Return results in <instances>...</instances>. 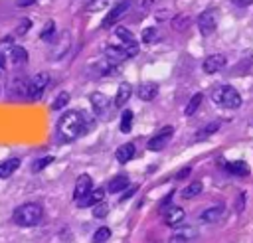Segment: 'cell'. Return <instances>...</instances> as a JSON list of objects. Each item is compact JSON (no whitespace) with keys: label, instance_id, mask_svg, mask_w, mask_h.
<instances>
[{"label":"cell","instance_id":"obj_26","mask_svg":"<svg viewBox=\"0 0 253 243\" xmlns=\"http://www.w3.org/2000/svg\"><path fill=\"white\" fill-rule=\"evenodd\" d=\"M132 128V111H123L121 115V132H130Z\"/></svg>","mask_w":253,"mask_h":243},{"label":"cell","instance_id":"obj_39","mask_svg":"<svg viewBox=\"0 0 253 243\" xmlns=\"http://www.w3.org/2000/svg\"><path fill=\"white\" fill-rule=\"evenodd\" d=\"M4 71H6V59L4 55H0V75H4Z\"/></svg>","mask_w":253,"mask_h":243},{"label":"cell","instance_id":"obj_16","mask_svg":"<svg viewBox=\"0 0 253 243\" xmlns=\"http://www.w3.org/2000/svg\"><path fill=\"white\" fill-rule=\"evenodd\" d=\"M115 156H117V160H119L121 164H126V162L134 156V144H132V142H125V144H121V146L117 148Z\"/></svg>","mask_w":253,"mask_h":243},{"label":"cell","instance_id":"obj_15","mask_svg":"<svg viewBox=\"0 0 253 243\" xmlns=\"http://www.w3.org/2000/svg\"><path fill=\"white\" fill-rule=\"evenodd\" d=\"M10 61H12V65H16V67L26 65V61H28V51H26L22 45H12V49H10Z\"/></svg>","mask_w":253,"mask_h":243},{"label":"cell","instance_id":"obj_6","mask_svg":"<svg viewBox=\"0 0 253 243\" xmlns=\"http://www.w3.org/2000/svg\"><path fill=\"white\" fill-rule=\"evenodd\" d=\"M128 8H130V0H123V2H119L115 8H111V12L105 16V20H103V28H109V26H113L119 18H123L126 12H128Z\"/></svg>","mask_w":253,"mask_h":243},{"label":"cell","instance_id":"obj_23","mask_svg":"<svg viewBox=\"0 0 253 243\" xmlns=\"http://www.w3.org/2000/svg\"><path fill=\"white\" fill-rule=\"evenodd\" d=\"M115 34H117L119 40H123L125 45H136V40H134V36H132L130 30H126V28H117Z\"/></svg>","mask_w":253,"mask_h":243},{"label":"cell","instance_id":"obj_31","mask_svg":"<svg viewBox=\"0 0 253 243\" xmlns=\"http://www.w3.org/2000/svg\"><path fill=\"white\" fill-rule=\"evenodd\" d=\"M53 32H55V22H53V20H49V22H45V26H43V30H42L40 38H42V40H49V38L53 36Z\"/></svg>","mask_w":253,"mask_h":243},{"label":"cell","instance_id":"obj_34","mask_svg":"<svg viewBox=\"0 0 253 243\" xmlns=\"http://www.w3.org/2000/svg\"><path fill=\"white\" fill-rule=\"evenodd\" d=\"M188 22H190V20H188L186 16H178V18H174V22H172V24H174V28H176V30H184Z\"/></svg>","mask_w":253,"mask_h":243},{"label":"cell","instance_id":"obj_18","mask_svg":"<svg viewBox=\"0 0 253 243\" xmlns=\"http://www.w3.org/2000/svg\"><path fill=\"white\" fill-rule=\"evenodd\" d=\"M225 170L233 176H247L249 174V166L243 160H233V162H225Z\"/></svg>","mask_w":253,"mask_h":243},{"label":"cell","instance_id":"obj_3","mask_svg":"<svg viewBox=\"0 0 253 243\" xmlns=\"http://www.w3.org/2000/svg\"><path fill=\"white\" fill-rule=\"evenodd\" d=\"M211 99H213V103H217V105H221V107H227V109H237V107H241V103H243L241 95H239L237 89H233L231 85H221V87H217V89L211 93Z\"/></svg>","mask_w":253,"mask_h":243},{"label":"cell","instance_id":"obj_13","mask_svg":"<svg viewBox=\"0 0 253 243\" xmlns=\"http://www.w3.org/2000/svg\"><path fill=\"white\" fill-rule=\"evenodd\" d=\"M130 95H132V85H130V83H121L119 89H117L115 105H117V107H125L126 101L130 99Z\"/></svg>","mask_w":253,"mask_h":243},{"label":"cell","instance_id":"obj_36","mask_svg":"<svg viewBox=\"0 0 253 243\" xmlns=\"http://www.w3.org/2000/svg\"><path fill=\"white\" fill-rule=\"evenodd\" d=\"M190 172H192V168H190V166H186V168H182V170H180V172L176 174V180H182V178H186V176H188Z\"/></svg>","mask_w":253,"mask_h":243},{"label":"cell","instance_id":"obj_25","mask_svg":"<svg viewBox=\"0 0 253 243\" xmlns=\"http://www.w3.org/2000/svg\"><path fill=\"white\" fill-rule=\"evenodd\" d=\"M202 192V182L200 180H196V182H192L190 186H186L184 190H182V198H194V196H198Z\"/></svg>","mask_w":253,"mask_h":243},{"label":"cell","instance_id":"obj_38","mask_svg":"<svg viewBox=\"0 0 253 243\" xmlns=\"http://www.w3.org/2000/svg\"><path fill=\"white\" fill-rule=\"evenodd\" d=\"M233 4H237V6H249V4H253V0H231Z\"/></svg>","mask_w":253,"mask_h":243},{"label":"cell","instance_id":"obj_4","mask_svg":"<svg viewBox=\"0 0 253 243\" xmlns=\"http://www.w3.org/2000/svg\"><path fill=\"white\" fill-rule=\"evenodd\" d=\"M47 83H49V75H47V73H36V75L28 81L26 99H30V101L40 99V97H42V93H43V89L47 87Z\"/></svg>","mask_w":253,"mask_h":243},{"label":"cell","instance_id":"obj_33","mask_svg":"<svg viewBox=\"0 0 253 243\" xmlns=\"http://www.w3.org/2000/svg\"><path fill=\"white\" fill-rule=\"evenodd\" d=\"M12 43H14V38H12V36L2 38V40H0V55L8 53V49H12Z\"/></svg>","mask_w":253,"mask_h":243},{"label":"cell","instance_id":"obj_14","mask_svg":"<svg viewBox=\"0 0 253 243\" xmlns=\"http://www.w3.org/2000/svg\"><path fill=\"white\" fill-rule=\"evenodd\" d=\"M184 219V209L178 205H172L170 209L164 211V223L166 225H178Z\"/></svg>","mask_w":253,"mask_h":243},{"label":"cell","instance_id":"obj_32","mask_svg":"<svg viewBox=\"0 0 253 243\" xmlns=\"http://www.w3.org/2000/svg\"><path fill=\"white\" fill-rule=\"evenodd\" d=\"M107 211H109V207H107L105 202H99V203L93 205V217H105Z\"/></svg>","mask_w":253,"mask_h":243},{"label":"cell","instance_id":"obj_1","mask_svg":"<svg viewBox=\"0 0 253 243\" xmlns=\"http://www.w3.org/2000/svg\"><path fill=\"white\" fill-rule=\"evenodd\" d=\"M87 117L81 111H67L57 122V132L63 140H75L83 132H87Z\"/></svg>","mask_w":253,"mask_h":243},{"label":"cell","instance_id":"obj_28","mask_svg":"<svg viewBox=\"0 0 253 243\" xmlns=\"http://www.w3.org/2000/svg\"><path fill=\"white\" fill-rule=\"evenodd\" d=\"M111 237V229L109 227H99L93 235V243H105Z\"/></svg>","mask_w":253,"mask_h":243},{"label":"cell","instance_id":"obj_10","mask_svg":"<svg viewBox=\"0 0 253 243\" xmlns=\"http://www.w3.org/2000/svg\"><path fill=\"white\" fill-rule=\"evenodd\" d=\"M103 198H105V192L97 188V190H91L89 194H85L83 198H79L77 200V205L79 207H89V205H95V203L103 202Z\"/></svg>","mask_w":253,"mask_h":243},{"label":"cell","instance_id":"obj_30","mask_svg":"<svg viewBox=\"0 0 253 243\" xmlns=\"http://www.w3.org/2000/svg\"><path fill=\"white\" fill-rule=\"evenodd\" d=\"M53 162V156H43V158H38L34 164H32V170L34 172H40V170H43L45 166H49Z\"/></svg>","mask_w":253,"mask_h":243},{"label":"cell","instance_id":"obj_20","mask_svg":"<svg viewBox=\"0 0 253 243\" xmlns=\"http://www.w3.org/2000/svg\"><path fill=\"white\" fill-rule=\"evenodd\" d=\"M126 186H128V178H126L125 174H121V176H115V178L109 182V186H107V192H111V194H117V192L125 190Z\"/></svg>","mask_w":253,"mask_h":243},{"label":"cell","instance_id":"obj_7","mask_svg":"<svg viewBox=\"0 0 253 243\" xmlns=\"http://www.w3.org/2000/svg\"><path fill=\"white\" fill-rule=\"evenodd\" d=\"M91 190H93V180H91V176H89V174H81V176L75 180V190H73L75 202H77L79 198H83L85 194H89Z\"/></svg>","mask_w":253,"mask_h":243},{"label":"cell","instance_id":"obj_9","mask_svg":"<svg viewBox=\"0 0 253 243\" xmlns=\"http://www.w3.org/2000/svg\"><path fill=\"white\" fill-rule=\"evenodd\" d=\"M225 65V57L223 55H219V53H213V55H210V57H206L204 59V63H202V69L206 71V73H217L221 67Z\"/></svg>","mask_w":253,"mask_h":243},{"label":"cell","instance_id":"obj_24","mask_svg":"<svg viewBox=\"0 0 253 243\" xmlns=\"http://www.w3.org/2000/svg\"><path fill=\"white\" fill-rule=\"evenodd\" d=\"M202 101H204V95L202 93H196L190 101H188V105H186V109H184V113L190 117V115H194L196 111H198V107L202 105Z\"/></svg>","mask_w":253,"mask_h":243},{"label":"cell","instance_id":"obj_27","mask_svg":"<svg viewBox=\"0 0 253 243\" xmlns=\"http://www.w3.org/2000/svg\"><path fill=\"white\" fill-rule=\"evenodd\" d=\"M67 103H69V93H67V91H61V93H59V95L53 99L51 109H53V111H59V109L67 107Z\"/></svg>","mask_w":253,"mask_h":243},{"label":"cell","instance_id":"obj_35","mask_svg":"<svg viewBox=\"0 0 253 243\" xmlns=\"http://www.w3.org/2000/svg\"><path fill=\"white\" fill-rule=\"evenodd\" d=\"M30 26H32L30 20H22V22L18 24V30H16V32H18V34H26V32L30 30Z\"/></svg>","mask_w":253,"mask_h":243},{"label":"cell","instance_id":"obj_29","mask_svg":"<svg viewBox=\"0 0 253 243\" xmlns=\"http://www.w3.org/2000/svg\"><path fill=\"white\" fill-rule=\"evenodd\" d=\"M158 38H160V36H158V30H156V28H146V30L142 32V41H144V43H154Z\"/></svg>","mask_w":253,"mask_h":243},{"label":"cell","instance_id":"obj_5","mask_svg":"<svg viewBox=\"0 0 253 243\" xmlns=\"http://www.w3.org/2000/svg\"><path fill=\"white\" fill-rule=\"evenodd\" d=\"M198 28L202 34H211L217 28V12L215 10H206L198 16Z\"/></svg>","mask_w":253,"mask_h":243},{"label":"cell","instance_id":"obj_19","mask_svg":"<svg viewBox=\"0 0 253 243\" xmlns=\"http://www.w3.org/2000/svg\"><path fill=\"white\" fill-rule=\"evenodd\" d=\"M20 168V158H8L0 164V178H10Z\"/></svg>","mask_w":253,"mask_h":243},{"label":"cell","instance_id":"obj_37","mask_svg":"<svg viewBox=\"0 0 253 243\" xmlns=\"http://www.w3.org/2000/svg\"><path fill=\"white\" fill-rule=\"evenodd\" d=\"M36 0H16V4L20 6V8H26V6H32Z\"/></svg>","mask_w":253,"mask_h":243},{"label":"cell","instance_id":"obj_2","mask_svg":"<svg viewBox=\"0 0 253 243\" xmlns=\"http://www.w3.org/2000/svg\"><path fill=\"white\" fill-rule=\"evenodd\" d=\"M42 215H43V209L40 203H24L14 209L12 221L20 227H34L42 221Z\"/></svg>","mask_w":253,"mask_h":243},{"label":"cell","instance_id":"obj_11","mask_svg":"<svg viewBox=\"0 0 253 243\" xmlns=\"http://www.w3.org/2000/svg\"><path fill=\"white\" fill-rule=\"evenodd\" d=\"M156 95H158V83H154V81L140 83V87H138V97H140V101H152Z\"/></svg>","mask_w":253,"mask_h":243},{"label":"cell","instance_id":"obj_12","mask_svg":"<svg viewBox=\"0 0 253 243\" xmlns=\"http://www.w3.org/2000/svg\"><path fill=\"white\" fill-rule=\"evenodd\" d=\"M223 215V205H213V207H208L200 213V221L204 223H215L219 217Z\"/></svg>","mask_w":253,"mask_h":243},{"label":"cell","instance_id":"obj_8","mask_svg":"<svg viewBox=\"0 0 253 243\" xmlns=\"http://www.w3.org/2000/svg\"><path fill=\"white\" fill-rule=\"evenodd\" d=\"M170 136H172V126L162 128L156 136H152V138L148 140V148H150V150H162V148L170 142Z\"/></svg>","mask_w":253,"mask_h":243},{"label":"cell","instance_id":"obj_17","mask_svg":"<svg viewBox=\"0 0 253 243\" xmlns=\"http://www.w3.org/2000/svg\"><path fill=\"white\" fill-rule=\"evenodd\" d=\"M194 237H196V229H192V227H182V229H178V231L172 233L170 243H186V241H190V239H194Z\"/></svg>","mask_w":253,"mask_h":243},{"label":"cell","instance_id":"obj_22","mask_svg":"<svg viewBox=\"0 0 253 243\" xmlns=\"http://www.w3.org/2000/svg\"><path fill=\"white\" fill-rule=\"evenodd\" d=\"M221 126V122H217V121H213V122H210V124H206V126H202L198 132H196V138L198 140H202V138H208L210 134H213L217 128Z\"/></svg>","mask_w":253,"mask_h":243},{"label":"cell","instance_id":"obj_21","mask_svg":"<svg viewBox=\"0 0 253 243\" xmlns=\"http://www.w3.org/2000/svg\"><path fill=\"white\" fill-rule=\"evenodd\" d=\"M91 103H93V109H95L97 115H103L105 109L109 107V99L105 95H101V93H93L91 95Z\"/></svg>","mask_w":253,"mask_h":243}]
</instances>
